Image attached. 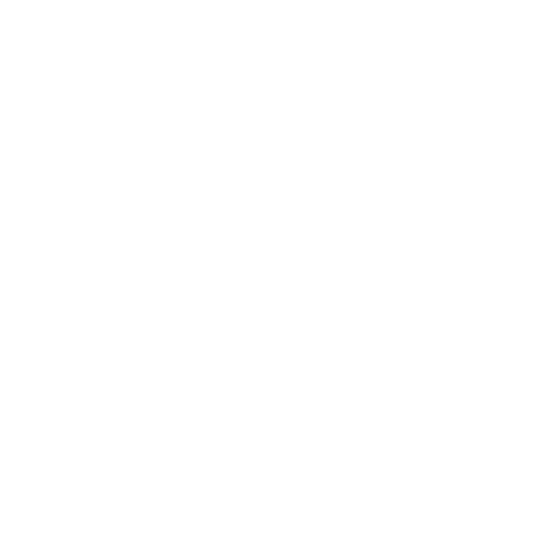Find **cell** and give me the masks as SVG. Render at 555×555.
I'll use <instances>...</instances> for the list:
<instances>
[]
</instances>
